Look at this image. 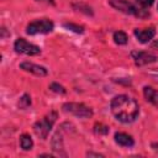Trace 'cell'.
<instances>
[{"label": "cell", "instance_id": "14", "mask_svg": "<svg viewBox=\"0 0 158 158\" xmlns=\"http://www.w3.org/2000/svg\"><path fill=\"white\" fill-rule=\"evenodd\" d=\"M127 35L123 31H116L114 33V41L117 44H126L127 43Z\"/></svg>", "mask_w": 158, "mask_h": 158}, {"label": "cell", "instance_id": "7", "mask_svg": "<svg viewBox=\"0 0 158 158\" xmlns=\"http://www.w3.org/2000/svg\"><path fill=\"white\" fill-rule=\"evenodd\" d=\"M131 57L137 67H143V65H147V64H151L158 60V57L156 54L151 52H146V51H132Z\"/></svg>", "mask_w": 158, "mask_h": 158}, {"label": "cell", "instance_id": "8", "mask_svg": "<svg viewBox=\"0 0 158 158\" xmlns=\"http://www.w3.org/2000/svg\"><path fill=\"white\" fill-rule=\"evenodd\" d=\"M135 37L141 43H148L154 36H156V30L154 27H148V28H136L133 31Z\"/></svg>", "mask_w": 158, "mask_h": 158}, {"label": "cell", "instance_id": "10", "mask_svg": "<svg viewBox=\"0 0 158 158\" xmlns=\"http://www.w3.org/2000/svg\"><path fill=\"white\" fill-rule=\"evenodd\" d=\"M115 142L122 147H132L135 144V139L132 136L125 133V132H116L115 133Z\"/></svg>", "mask_w": 158, "mask_h": 158}, {"label": "cell", "instance_id": "13", "mask_svg": "<svg viewBox=\"0 0 158 158\" xmlns=\"http://www.w3.org/2000/svg\"><path fill=\"white\" fill-rule=\"evenodd\" d=\"M20 146H21V148L23 151H30L32 148V146H33V141H32L31 136L27 135V133H23L20 137Z\"/></svg>", "mask_w": 158, "mask_h": 158}, {"label": "cell", "instance_id": "17", "mask_svg": "<svg viewBox=\"0 0 158 158\" xmlns=\"http://www.w3.org/2000/svg\"><path fill=\"white\" fill-rule=\"evenodd\" d=\"M49 89H51L52 91L57 93V94H65V88H64L63 85L58 84V83H52V84L49 85Z\"/></svg>", "mask_w": 158, "mask_h": 158}, {"label": "cell", "instance_id": "9", "mask_svg": "<svg viewBox=\"0 0 158 158\" xmlns=\"http://www.w3.org/2000/svg\"><path fill=\"white\" fill-rule=\"evenodd\" d=\"M20 68L23 69L25 72H28V73H32L37 77H46L47 75V69L42 65H38V64H35V63H31V62H22L20 64Z\"/></svg>", "mask_w": 158, "mask_h": 158}, {"label": "cell", "instance_id": "5", "mask_svg": "<svg viewBox=\"0 0 158 158\" xmlns=\"http://www.w3.org/2000/svg\"><path fill=\"white\" fill-rule=\"evenodd\" d=\"M63 111L79 118H89L93 116V110L81 102H65L63 105Z\"/></svg>", "mask_w": 158, "mask_h": 158}, {"label": "cell", "instance_id": "20", "mask_svg": "<svg viewBox=\"0 0 158 158\" xmlns=\"http://www.w3.org/2000/svg\"><path fill=\"white\" fill-rule=\"evenodd\" d=\"M88 156L91 157V156H95V157H104V154H100V153H93V152H88Z\"/></svg>", "mask_w": 158, "mask_h": 158}, {"label": "cell", "instance_id": "2", "mask_svg": "<svg viewBox=\"0 0 158 158\" xmlns=\"http://www.w3.org/2000/svg\"><path fill=\"white\" fill-rule=\"evenodd\" d=\"M109 4L114 9L118 10L123 14H127V15H133L136 17H148L149 16V12L147 10L135 6L128 0H109Z\"/></svg>", "mask_w": 158, "mask_h": 158}, {"label": "cell", "instance_id": "11", "mask_svg": "<svg viewBox=\"0 0 158 158\" xmlns=\"http://www.w3.org/2000/svg\"><path fill=\"white\" fill-rule=\"evenodd\" d=\"M52 147H53V151L54 152H57L59 156H67L65 154V152L63 151V141H62V130H58L56 133H54V136H53V138H52Z\"/></svg>", "mask_w": 158, "mask_h": 158}, {"label": "cell", "instance_id": "18", "mask_svg": "<svg viewBox=\"0 0 158 158\" xmlns=\"http://www.w3.org/2000/svg\"><path fill=\"white\" fill-rule=\"evenodd\" d=\"M64 27L69 28V30H72L77 33H83V31H84V28L81 26H78V25H74V23H64Z\"/></svg>", "mask_w": 158, "mask_h": 158}, {"label": "cell", "instance_id": "19", "mask_svg": "<svg viewBox=\"0 0 158 158\" xmlns=\"http://www.w3.org/2000/svg\"><path fill=\"white\" fill-rule=\"evenodd\" d=\"M136 2L139 5V7L142 9H147V7H151L154 2V0H136Z\"/></svg>", "mask_w": 158, "mask_h": 158}, {"label": "cell", "instance_id": "6", "mask_svg": "<svg viewBox=\"0 0 158 158\" xmlns=\"http://www.w3.org/2000/svg\"><path fill=\"white\" fill-rule=\"evenodd\" d=\"M14 49L17 53L26 54V56H37L41 53V48L33 43H30L25 38H17L14 43Z\"/></svg>", "mask_w": 158, "mask_h": 158}, {"label": "cell", "instance_id": "21", "mask_svg": "<svg viewBox=\"0 0 158 158\" xmlns=\"http://www.w3.org/2000/svg\"><path fill=\"white\" fill-rule=\"evenodd\" d=\"M37 1H41V2H46V4H51V5H54V0H37Z\"/></svg>", "mask_w": 158, "mask_h": 158}, {"label": "cell", "instance_id": "12", "mask_svg": "<svg viewBox=\"0 0 158 158\" xmlns=\"http://www.w3.org/2000/svg\"><path fill=\"white\" fill-rule=\"evenodd\" d=\"M143 95H144V99L149 104L158 106V91L156 89H153L152 86H144L143 88Z\"/></svg>", "mask_w": 158, "mask_h": 158}, {"label": "cell", "instance_id": "15", "mask_svg": "<svg viewBox=\"0 0 158 158\" xmlns=\"http://www.w3.org/2000/svg\"><path fill=\"white\" fill-rule=\"evenodd\" d=\"M17 106L20 109H27L28 106H31V98H30V95L28 94H23L20 98V100L17 102Z\"/></svg>", "mask_w": 158, "mask_h": 158}, {"label": "cell", "instance_id": "4", "mask_svg": "<svg viewBox=\"0 0 158 158\" xmlns=\"http://www.w3.org/2000/svg\"><path fill=\"white\" fill-rule=\"evenodd\" d=\"M54 28V23L49 19H40L30 22L26 27L27 35H43V33H49Z\"/></svg>", "mask_w": 158, "mask_h": 158}, {"label": "cell", "instance_id": "16", "mask_svg": "<svg viewBox=\"0 0 158 158\" xmlns=\"http://www.w3.org/2000/svg\"><path fill=\"white\" fill-rule=\"evenodd\" d=\"M94 132L96 135H107L109 133V127L105 126V125H102V123H95Z\"/></svg>", "mask_w": 158, "mask_h": 158}, {"label": "cell", "instance_id": "1", "mask_svg": "<svg viewBox=\"0 0 158 158\" xmlns=\"http://www.w3.org/2000/svg\"><path fill=\"white\" fill-rule=\"evenodd\" d=\"M110 109L115 118L122 123L133 122L139 114L138 102L126 94L116 95L110 102Z\"/></svg>", "mask_w": 158, "mask_h": 158}, {"label": "cell", "instance_id": "3", "mask_svg": "<svg viewBox=\"0 0 158 158\" xmlns=\"http://www.w3.org/2000/svg\"><path fill=\"white\" fill-rule=\"evenodd\" d=\"M56 120H57V112L56 111H51L43 118L38 120L33 125V131H35L36 136L40 137L41 139H46L48 133H49V131L52 130Z\"/></svg>", "mask_w": 158, "mask_h": 158}]
</instances>
